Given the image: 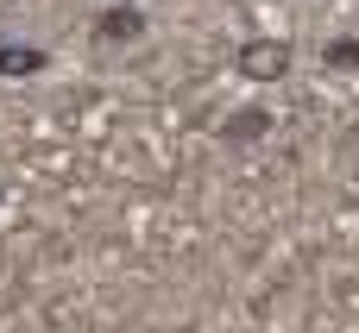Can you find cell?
Listing matches in <instances>:
<instances>
[{"mask_svg": "<svg viewBox=\"0 0 359 333\" xmlns=\"http://www.w3.org/2000/svg\"><path fill=\"white\" fill-rule=\"evenodd\" d=\"M322 63L328 69H359V38H328L322 44Z\"/></svg>", "mask_w": 359, "mask_h": 333, "instance_id": "5b68a950", "label": "cell"}, {"mask_svg": "<svg viewBox=\"0 0 359 333\" xmlns=\"http://www.w3.org/2000/svg\"><path fill=\"white\" fill-rule=\"evenodd\" d=\"M271 113L259 107V101H246V107H233V113H221V126H215V139L227 145V151H246V145H265L271 139Z\"/></svg>", "mask_w": 359, "mask_h": 333, "instance_id": "3957f363", "label": "cell"}, {"mask_svg": "<svg viewBox=\"0 0 359 333\" xmlns=\"http://www.w3.org/2000/svg\"><path fill=\"white\" fill-rule=\"evenodd\" d=\"M50 57L38 50V44H0V82H25V76H38Z\"/></svg>", "mask_w": 359, "mask_h": 333, "instance_id": "277c9868", "label": "cell"}, {"mask_svg": "<svg viewBox=\"0 0 359 333\" xmlns=\"http://www.w3.org/2000/svg\"><path fill=\"white\" fill-rule=\"evenodd\" d=\"M95 44H139L145 31H151V19H145V6L139 0H114V6H101L95 13Z\"/></svg>", "mask_w": 359, "mask_h": 333, "instance_id": "7a4b0ae2", "label": "cell"}, {"mask_svg": "<svg viewBox=\"0 0 359 333\" xmlns=\"http://www.w3.org/2000/svg\"><path fill=\"white\" fill-rule=\"evenodd\" d=\"M290 63H297V50H290L284 38H246V44L233 50V76H240V82H284Z\"/></svg>", "mask_w": 359, "mask_h": 333, "instance_id": "6da1fadb", "label": "cell"}]
</instances>
